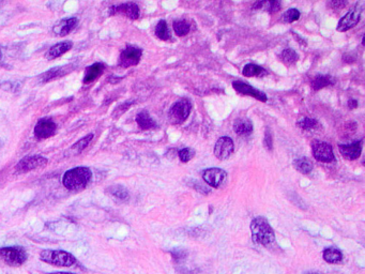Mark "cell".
Here are the masks:
<instances>
[{"label":"cell","mask_w":365,"mask_h":274,"mask_svg":"<svg viewBox=\"0 0 365 274\" xmlns=\"http://www.w3.org/2000/svg\"><path fill=\"white\" fill-rule=\"evenodd\" d=\"M143 52L137 47L128 46L123 50L120 54V58H119V65L122 68H129L136 66L142 58Z\"/></svg>","instance_id":"7"},{"label":"cell","mask_w":365,"mask_h":274,"mask_svg":"<svg viewBox=\"0 0 365 274\" xmlns=\"http://www.w3.org/2000/svg\"><path fill=\"white\" fill-rule=\"evenodd\" d=\"M77 20L76 17H70V18H66L62 19L60 22L54 27V32L57 34V36H67L71 31H73L74 28L77 25Z\"/></svg>","instance_id":"16"},{"label":"cell","mask_w":365,"mask_h":274,"mask_svg":"<svg viewBox=\"0 0 365 274\" xmlns=\"http://www.w3.org/2000/svg\"><path fill=\"white\" fill-rule=\"evenodd\" d=\"M104 70H105L104 65L100 62L94 63V65L87 68L85 77H84V84H90L94 82L96 79H99V77L103 74Z\"/></svg>","instance_id":"18"},{"label":"cell","mask_w":365,"mask_h":274,"mask_svg":"<svg viewBox=\"0 0 365 274\" xmlns=\"http://www.w3.org/2000/svg\"><path fill=\"white\" fill-rule=\"evenodd\" d=\"M0 257L6 265L17 267L27 261V253L23 248H3L0 250Z\"/></svg>","instance_id":"5"},{"label":"cell","mask_w":365,"mask_h":274,"mask_svg":"<svg viewBox=\"0 0 365 274\" xmlns=\"http://www.w3.org/2000/svg\"><path fill=\"white\" fill-rule=\"evenodd\" d=\"M192 104L187 99H181L175 103L168 111V118L173 124H180L183 122L191 112Z\"/></svg>","instance_id":"4"},{"label":"cell","mask_w":365,"mask_h":274,"mask_svg":"<svg viewBox=\"0 0 365 274\" xmlns=\"http://www.w3.org/2000/svg\"><path fill=\"white\" fill-rule=\"evenodd\" d=\"M136 122L139 125L140 129L143 130H151L153 128H156L157 123L153 119L150 117L148 111H140L139 114L136 117Z\"/></svg>","instance_id":"20"},{"label":"cell","mask_w":365,"mask_h":274,"mask_svg":"<svg viewBox=\"0 0 365 274\" xmlns=\"http://www.w3.org/2000/svg\"><path fill=\"white\" fill-rule=\"evenodd\" d=\"M174 30L179 37L186 36L189 32V25L185 20H176V22H174Z\"/></svg>","instance_id":"31"},{"label":"cell","mask_w":365,"mask_h":274,"mask_svg":"<svg viewBox=\"0 0 365 274\" xmlns=\"http://www.w3.org/2000/svg\"><path fill=\"white\" fill-rule=\"evenodd\" d=\"M202 178L210 186L220 187L226 181L227 174L225 171L221 170V168L213 167L203 171Z\"/></svg>","instance_id":"8"},{"label":"cell","mask_w":365,"mask_h":274,"mask_svg":"<svg viewBox=\"0 0 365 274\" xmlns=\"http://www.w3.org/2000/svg\"><path fill=\"white\" fill-rule=\"evenodd\" d=\"M313 154L314 158L319 161V162L324 163H331L334 162V153L332 147L327 143L317 142L313 145Z\"/></svg>","instance_id":"9"},{"label":"cell","mask_w":365,"mask_h":274,"mask_svg":"<svg viewBox=\"0 0 365 274\" xmlns=\"http://www.w3.org/2000/svg\"><path fill=\"white\" fill-rule=\"evenodd\" d=\"M324 259L329 264H339L342 262V252L335 248H329L324 251Z\"/></svg>","instance_id":"23"},{"label":"cell","mask_w":365,"mask_h":274,"mask_svg":"<svg viewBox=\"0 0 365 274\" xmlns=\"http://www.w3.org/2000/svg\"><path fill=\"white\" fill-rule=\"evenodd\" d=\"M48 274H73V273H68V272H56V273H48Z\"/></svg>","instance_id":"40"},{"label":"cell","mask_w":365,"mask_h":274,"mask_svg":"<svg viewBox=\"0 0 365 274\" xmlns=\"http://www.w3.org/2000/svg\"><path fill=\"white\" fill-rule=\"evenodd\" d=\"M361 11L362 9H359L357 6V8L352 9L347 14H345V16L342 17V19L339 22L338 31L344 32L354 28L358 23H359L361 17Z\"/></svg>","instance_id":"12"},{"label":"cell","mask_w":365,"mask_h":274,"mask_svg":"<svg viewBox=\"0 0 365 274\" xmlns=\"http://www.w3.org/2000/svg\"><path fill=\"white\" fill-rule=\"evenodd\" d=\"M329 4L330 5H331L332 6V8H343V6L344 5H345L346 4V2L345 1H331V2H329Z\"/></svg>","instance_id":"38"},{"label":"cell","mask_w":365,"mask_h":274,"mask_svg":"<svg viewBox=\"0 0 365 274\" xmlns=\"http://www.w3.org/2000/svg\"><path fill=\"white\" fill-rule=\"evenodd\" d=\"M242 74L245 77H253V76L262 77V76L266 75L267 72H266V70L264 68L259 67L257 65H254V63H249V65H247L243 68Z\"/></svg>","instance_id":"24"},{"label":"cell","mask_w":365,"mask_h":274,"mask_svg":"<svg viewBox=\"0 0 365 274\" xmlns=\"http://www.w3.org/2000/svg\"><path fill=\"white\" fill-rule=\"evenodd\" d=\"M71 69H72V66H65V67H60V68L51 69L50 71L45 72L43 75L41 76V82L47 83L53 80L59 79V77H62L63 75L68 74L70 71H71Z\"/></svg>","instance_id":"17"},{"label":"cell","mask_w":365,"mask_h":274,"mask_svg":"<svg viewBox=\"0 0 365 274\" xmlns=\"http://www.w3.org/2000/svg\"><path fill=\"white\" fill-rule=\"evenodd\" d=\"M254 10H266L269 13H275L280 9V3L278 1H258L253 5Z\"/></svg>","instance_id":"25"},{"label":"cell","mask_w":365,"mask_h":274,"mask_svg":"<svg viewBox=\"0 0 365 274\" xmlns=\"http://www.w3.org/2000/svg\"><path fill=\"white\" fill-rule=\"evenodd\" d=\"M234 131L238 135H249L253 132V124L249 119H237L234 122Z\"/></svg>","instance_id":"21"},{"label":"cell","mask_w":365,"mask_h":274,"mask_svg":"<svg viewBox=\"0 0 365 274\" xmlns=\"http://www.w3.org/2000/svg\"><path fill=\"white\" fill-rule=\"evenodd\" d=\"M121 13L123 15L128 16L131 19H137L139 17V8L138 5L134 2H126L119 5L111 6L110 8V14L115 15V14Z\"/></svg>","instance_id":"14"},{"label":"cell","mask_w":365,"mask_h":274,"mask_svg":"<svg viewBox=\"0 0 365 274\" xmlns=\"http://www.w3.org/2000/svg\"><path fill=\"white\" fill-rule=\"evenodd\" d=\"M307 274H318V273H307Z\"/></svg>","instance_id":"42"},{"label":"cell","mask_w":365,"mask_h":274,"mask_svg":"<svg viewBox=\"0 0 365 274\" xmlns=\"http://www.w3.org/2000/svg\"><path fill=\"white\" fill-rule=\"evenodd\" d=\"M47 164V159L41 156H29L19 161L15 166L16 174H25L30 171L38 170Z\"/></svg>","instance_id":"6"},{"label":"cell","mask_w":365,"mask_h":274,"mask_svg":"<svg viewBox=\"0 0 365 274\" xmlns=\"http://www.w3.org/2000/svg\"><path fill=\"white\" fill-rule=\"evenodd\" d=\"M109 193L114 196V197L120 201H126L130 198V194L124 186L121 185H114L109 187Z\"/></svg>","instance_id":"27"},{"label":"cell","mask_w":365,"mask_h":274,"mask_svg":"<svg viewBox=\"0 0 365 274\" xmlns=\"http://www.w3.org/2000/svg\"><path fill=\"white\" fill-rule=\"evenodd\" d=\"M334 84V80L332 76L329 75H317L314 77L312 81V88L314 90H320L322 88H326L328 86H331Z\"/></svg>","instance_id":"22"},{"label":"cell","mask_w":365,"mask_h":274,"mask_svg":"<svg viewBox=\"0 0 365 274\" xmlns=\"http://www.w3.org/2000/svg\"><path fill=\"white\" fill-rule=\"evenodd\" d=\"M92 177L90 170L87 167H76L68 171L62 178L63 185L71 191H81L85 188Z\"/></svg>","instance_id":"1"},{"label":"cell","mask_w":365,"mask_h":274,"mask_svg":"<svg viewBox=\"0 0 365 274\" xmlns=\"http://www.w3.org/2000/svg\"><path fill=\"white\" fill-rule=\"evenodd\" d=\"M299 17H300V12L297 9L292 8V9L287 10L283 14L282 19L285 23H293V22H296V20H298Z\"/></svg>","instance_id":"33"},{"label":"cell","mask_w":365,"mask_h":274,"mask_svg":"<svg viewBox=\"0 0 365 274\" xmlns=\"http://www.w3.org/2000/svg\"><path fill=\"white\" fill-rule=\"evenodd\" d=\"M264 144L266 146V148L268 150H272V146H273V142H272V135L270 131L267 129L266 130V134H265V139H264Z\"/></svg>","instance_id":"35"},{"label":"cell","mask_w":365,"mask_h":274,"mask_svg":"<svg viewBox=\"0 0 365 274\" xmlns=\"http://www.w3.org/2000/svg\"><path fill=\"white\" fill-rule=\"evenodd\" d=\"M73 46V43L70 41H65V42H60V43H57L53 45L50 51H48L47 54V58L48 59H55L60 57L61 55H63L65 53H67L68 51H70Z\"/></svg>","instance_id":"19"},{"label":"cell","mask_w":365,"mask_h":274,"mask_svg":"<svg viewBox=\"0 0 365 274\" xmlns=\"http://www.w3.org/2000/svg\"><path fill=\"white\" fill-rule=\"evenodd\" d=\"M130 105H131V103H130V104H129V103H126V104H122V105H121V106H119V107H118V108H117V109L115 110L116 112H118V115H117V117H118L119 115H120V114H123V112L125 111V109H126V108H128V107L130 106Z\"/></svg>","instance_id":"37"},{"label":"cell","mask_w":365,"mask_h":274,"mask_svg":"<svg viewBox=\"0 0 365 274\" xmlns=\"http://www.w3.org/2000/svg\"><path fill=\"white\" fill-rule=\"evenodd\" d=\"M235 149L233 139L228 136H223L217 139L214 146V154L217 159L227 160L233 154Z\"/></svg>","instance_id":"10"},{"label":"cell","mask_w":365,"mask_h":274,"mask_svg":"<svg viewBox=\"0 0 365 274\" xmlns=\"http://www.w3.org/2000/svg\"><path fill=\"white\" fill-rule=\"evenodd\" d=\"M1 56H2V55H1V52H0V59H1Z\"/></svg>","instance_id":"41"},{"label":"cell","mask_w":365,"mask_h":274,"mask_svg":"<svg viewBox=\"0 0 365 274\" xmlns=\"http://www.w3.org/2000/svg\"><path fill=\"white\" fill-rule=\"evenodd\" d=\"M40 258L42 262L58 267H71L76 263L75 257L65 251L45 250L41 252Z\"/></svg>","instance_id":"3"},{"label":"cell","mask_w":365,"mask_h":274,"mask_svg":"<svg viewBox=\"0 0 365 274\" xmlns=\"http://www.w3.org/2000/svg\"><path fill=\"white\" fill-rule=\"evenodd\" d=\"M293 166L297 171L302 174H310L313 170V164L308 159L306 158H300L293 162Z\"/></svg>","instance_id":"26"},{"label":"cell","mask_w":365,"mask_h":274,"mask_svg":"<svg viewBox=\"0 0 365 274\" xmlns=\"http://www.w3.org/2000/svg\"><path fill=\"white\" fill-rule=\"evenodd\" d=\"M172 255L174 257V259H177V261H180V259H184L186 256V253L183 250H175L172 252Z\"/></svg>","instance_id":"36"},{"label":"cell","mask_w":365,"mask_h":274,"mask_svg":"<svg viewBox=\"0 0 365 274\" xmlns=\"http://www.w3.org/2000/svg\"><path fill=\"white\" fill-rule=\"evenodd\" d=\"M362 144L363 142L360 140L352 145H340V152L347 160H357L362 152Z\"/></svg>","instance_id":"15"},{"label":"cell","mask_w":365,"mask_h":274,"mask_svg":"<svg viewBox=\"0 0 365 274\" xmlns=\"http://www.w3.org/2000/svg\"><path fill=\"white\" fill-rule=\"evenodd\" d=\"M251 231L253 241L262 244L269 245L275 240V235L270 224L265 217L258 216L251 223Z\"/></svg>","instance_id":"2"},{"label":"cell","mask_w":365,"mask_h":274,"mask_svg":"<svg viewBox=\"0 0 365 274\" xmlns=\"http://www.w3.org/2000/svg\"><path fill=\"white\" fill-rule=\"evenodd\" d=\"M280 59L287 66L293 65L294 62L298 60V55L297 53L294 52L293 50H290V48H286L282 52V55H280Z\"/></svg>","instance_id":"30"},{"label":"cell","mask_w":365,"mask_h":274,"mask_svg":"<svg viewBox=\"0 0 365 274\" xmlns=\"http://www.w3.org/2000/svg\"><path fill=\"white\" fill-rule=\"evenodd\" d=\"M57 125L50 118L40 119L34 128V136L39 139H45L55 134Z\"/></svg>","instance_id":"11"},{"label":"cell","mask_w":365,"mask_h":274,"mask_svg":"<svg viewBox=\"0 0 365 274\" xmlns=\"http://www.w3.org/2000/svg\"><path fill=\"white\" fill-rule=\"evenodd\" d=\"M297 125L302 130L311 131V130H314V129L317 128V126L319 125V123H318L317 120H316V119L303 118V119H301V120L297 123Z\"/></svg>","instance_id":"32"},{"label":"cell","mask_w":365,"mask_h":274,"mask_svg":"<svg viewBox=\"0 0 365 274\" xmlns=\"http://www.w3.org/2000/svg\"><path fill=\"white\" fill-rule=\"evenodd\" d=\"M156 34L159 39L163 40V41H167L171 39V32H170V29H168V26L165 20L162 19L158 23L156 27Z\"/></svg>","instance_id":"28"},{"label":"cell","mask_w":365,"mask_h":274,"mask_svg":"<svg viewBox=\"0 0 365 274\" xmlns=\"http://www.w3.org/2000/svg\"><path fill=\"white\" fill-rule=\"evenodd\" d=\"M92 138H93V135L92 134H89V135L85 136L84 138H82L81 140H79V142L75 143L71 147V151L74 154H80L90 144V142H91V140H92Z\"/></svg>","instance_id":"29"},{"label":"cell","mask_w":365,"mask_h":274,"mask_svg":"<svg viewBox=\"0 0 365 274\" xmlns=\"http://www.w3.org/2000/svg\"><path fill=\"white\" fill-rule=\"evenodd\" d=\"M348 106L350 107V108H356V107H358V101H356V100H350L349 102H348Z\"/></svg>","instance_id":"39"},{"label":"cell","mask_w":365,"mask_h":274,"mask_svg":"<svg viewBox=\"0 0 365 274\" xmlns=\"http://www.w3.org/2000/svg\"><path fill=\"white\" fill-rule=\"evenodd\" d=\"M233 87L237 91V92H239L240 94L251 95V96L255 97V99H257L259 101L267 102V95L264 92H262V91H259L255 88H253L251 85H249V84H247V83L237 81V82L233 83Z\"/></svg>","instance_id":"13"},{"label":"cell","mask_w":365,"mask_h":274,"mask_svg":"<svg viewBox=\"0 0 365 274\" xmlns=\"http://www.w3.org/2000/svg\"><path fill=\"white\" fill-rule=\"evenodd\" d=\"M178 156H179V159H180L181 162L187 163L188 161H191L194 158L195 151L191 148H184V149H182V150L179 151Z\"/></svg>","instance_id":"34"}]
</instances>
